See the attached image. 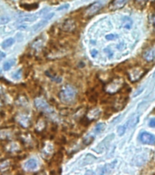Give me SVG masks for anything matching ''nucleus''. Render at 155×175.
Segmentation results:
<instances>
[{
    "label": "nucleus",
    "mask_w": 155,
    "mask_h": 175,
    "mask_svg": "<svg viewBox=\"0 0 155 175\" xmlns=\"http://www.w3.org/2000/svg\"><path fill=\"white\" fill-rule=\"evenodd\" d=\"M76 89L70 84H67L65 86L63 87V89L59 93V98L62 101L63 103H72L73 101H74L75 97H76Z\"/></svg>",
    "instance_id": "nucleus-1"
},
{
    "label": "nucleus",
    "mask_w": 155,
    "mask_h": 175,
    "mask_svg": "<svg viewBox=\"0 0 155 175\" xmlns=\"http://www.w3.org/2000/svg\"><path fill=\"white\" fill-rule=\"evenodd\" d=\"M124 85V82L122 79L120 78H116L113 80L112 82H110L106 86H105V91L108 93H115L118 91H120V89L122 88V86Z\"/></svg>",
    "instance_id": "nucleus-2"
},
{
    "label": "nucleus",
    "mask_w": 155,
    "mask_h": 175,
    "mask_svg": "<svg viewBox=\"0 0 155 175\" xmlns=\"http://www.w3.org/2000/svg\"><path fill=\"white\" fill-rule=\"evenodd\" d=\"M144 74V70L142 67L139 66H135L132 67L129 71H128V77L132 82H137L139 81L143 75Z\"/></svg>",
    "instance_id": "nucleus-3"
},
{
    "label": "nucleus",
    "mask_w": 155,
    "mask_h": 175,
    "mask_svg": "<svg viewBox=\"0 0 155 175\" xmlns=\"http://www.w3.org/2000/svg\"><path fill=\"white\" fill-rule=\"evenodd\" d=\"M35 107L38 110H40V111L44 112V113H50L53 112L51 106L48 104V103L46 102L45 99H44L42 97H38V98H36L35 100Z\"/></svg>",
    "instance_id": "nucleus-4"
},
{
    "label": "nucleus",
    "mask_w": 155,
    "mask_h": 175,
    "mask_svg": "<svg viewBox=\"0 0 155 175\" xmlns=\"http://www.w3.org/2000/svg\"><path fill=\"white\" fill-rule=\"evenodd\" d=\"M140 141L144 144H149L153 145L155 144V136L153 134L147 133V132H143L140 134Z\"/></svg>",
    "instance_id": "nucleus-5"
},
{
    "label": "nucleus",
    "mask_w": 155,
    "mask_h": 175,
    "mask_svg": "<svg viewBox=\"0 0 155 175\" xmlns=\"http://www.w3.org/2000/svg\"><path fill=\"white\" fill-rule=\"evenodd\" d=\"M101 8H102V4H101V2H95V3L92 4V5L86 9V11H85V15H86L87 17H92L93 15H95Z\"/></svg>",
    "instance_id": "nucleus-6"
},
{
    "label": "nucleus",
    "mask_w": 155,
    "mask_h": 175,
    "mask_svg": "<svg viewBox=\"0 0 155 175\" xmlns=\"http://www.w3.org/2000/svg\"><path fill=\"white\" fill-rule=\"evenodd\" d=\"M76 26H75V22L73 19H67L65 20L62 25V29L63 31L71 33V32L74 31Z\"/></svg>",
    "instance_id": "nucleus-7"
},
{
    "label": "nucleus",
    "mask_w": 155,
    "mask_h": 175,
    "mask_svg": "<svg viewBox=\"0 0 155 175\" xmlns=\"http://www.w3.org/2000/svg\"><path fill=\"white\" fill-rule=\"evenodd\" d=\"M143 59L147 62H152L155 59V46L147 49L143 53Z\"/></svg>",
    "instance_id": "nucleus-8"
},
{
    "label": "nucleus",
    "mask_w": 155,
    "mask_h": 175,
    "mask_svg": "<svg viewBox=\"0 0 155 175\" xmlns=\"http://www.w3.org/2000/svg\"><path fill=\"white\" fill-rule=\"evenodd\" d=\"M112 137H113V135H110V136H108V137H106L104 140H103V142H101L100 144L96 147V148H94L93 150L94 151H96L98 154H102L103 151L105 150V148H106V146L107 145H103V144H108L110 143V141L112 140Z\"/></svg>",
    "instance_id": "nucleus-9"
},
{
    "label": "nucleus",
    "mask_w": 155,
    "mask_h": 175,
    "mask_svg": "<svg viewBox=\"0 0 155 175\" xmlns=\"http://www.w3.org/2000/svg\"><path fill=\"white\" fill-rule=\"evenodd\" d=\"M24 168L26 171H35L37 168V162L35 159H29L24 163Z\"/></svg>",
    "instance_id": "nucleus-10"
},
{
    "label": "nucleus",
    "mask_w": 155,
    "mask_h": 175,
    "mask_svg": "<svg viewBox=\"0 0 155 175\" xmlns=\"http://www.w3.org/2000/svg\"><path fill=\"white\" fill-rule=\"evenodd\" d=\"M128 0H114L113 3L111 4V8L116 10V9H120L123 8L124 6L127 4Z\"/></svg>",
    "instance_id": "nucleus-11"
},
{
    "label": "nucleus",
    "mask_w": 155,
    "mask_h": 175,
    "mask_svg": "<svg viewBox=\"0 0 155 175\" xmlns=\"http://www.w3.org/2000/svg\"><path fill=\"white\" fill-rule=\"evenodd\" d=\"M17 122L19 123L20 125L24 127H27L29 125V118L27 115L22 114L20 116H17Z\"/></svg>",
    "instance_id": "nucleus-12"
},
{
    "label": "nucleus",
    "mask_w": 155,
    "mask_h": 175,
    "mask_svg": "<svg viewBox=\"0 0 155 175\" xmlns=\"http://www.w3.org/2000/svg\"><path fill=\"white\" fill-rule=\"evenodd\" d=\"M37 19V16L36 15H26L23 16L19 18V22L20 23H27V22H33V21Z\"/></svg>",
    "instance_id": "nucleus-13"
},
{
    "label": "nucleus",
    "mask_w": 155,
    "mask_h": 175,
    "mask_svg": "<svg viewBox=\"0 0 155 175\" xmlns=\"http://www.w3.org/2000/svg\"><path fill=\"white\" fill-rule=\"evenodd\" d=\"M100 113H101L100 109H98V108H94V109L91 110V111L88 113V114H87V118L90 119V120H94V119H96V118L99 117Z\"/></svg>",
    "instance_id": "nucleus-14"
},
{
    "label": "nucleus",
    "mask_w": 155,
    "mask_h": 175,
    "mask_svg": "<svg viewBox=\"0 0 155 175\" xmlns=\"http://www.w3.org/2000/svg\"><path fill=\"white\" fill-rule=\"evenodd\" d=\"M15 64H16V59H9V60H7V62L4 63V64H3V69H4L5 71H8V70H10L11 68H12Z\"/></svg>",
    "instance_id": "nucleus-15"
},
{
    "label": "nucleus",
    "mask_w": 155,
    "mask_h": 175,
    "mask_svg": "<svg viewBox=\"0 0 155 175\" xmlns=\"http://www.w3.org/2000/svg\"><path fill=\"white\" fill-rule=\"evenodd\" d=\"M11 163L9 160H5L3 162H0V172L4 173L6 171H7L10 167Z\"/></svg>",
    "instance_id": "nucleus-16"
},
{
    "label": "nucleus",
    "mask_w": 155,
    "mask_h": 175,
    "mask_svg": "<svg viewBox=\"0 0 155 175\" xmlns=\"http://www.w3.org/2000/svg\"><path fill=\"white\" fill-rule=\"evenodd\" d=\"M48 21L49 20H47V19H45V18H44L43 20L39 21L37 24H35V25L32 27L33 30H34V31H37V30H39L40 28H42L43 26H45L48 23Z\"/></svg>",
    "instance_id": "nucleus-17"
},
{
    "label": "nucleus",
    "mask_w": 155,
    "mask_h": 175,
    "mask_svg": "<svg viewBox=\"0 0 155 175\" xmlns=\"http://www.w3.org/2000/svg\"><path fill=\"white\" fill-rule=\"evenodd\" d=\"M138 120H139V117L138 116H136V117H134V118H132V119H130L129 121H128V123H126L125 124V126H126V129H130V128H133V127H134L136 124L138 123Z\"/></svg>",
    "instance_id": "nucleus-18"
},
{
    "label": "nucleus",
    "mask_w": 155,
    "mask_h": 175,
    "mask_svg": "<svg viewBox=\"0 0 155 175\" xmlns=\"http://www.w3.org/2000/svg\"><path fill=\"white\" fill-rule=\"evenodd\" d=\"M14 44H15V39L10 37V38L6 39L5 41L2 43V47H3V48H8V47L12 46Z\"/></svg>",
    "instance_id": "nucleus-19"
},
{
    "label": "nucleus",
    "mask_w": 155,
    "mask_h": 175,
    "mask_svg": "<svg viewBox=\"0 0 155 175\" xmlns=\"http://www.w3.org/2000/svg\"><path fill=\"white\" fill-rule=\"evenodd\" d=\"M123 26H124V27L125 29H131V27H132V26H133V21L131 18H129V17H125L123 21Z\"/></svg>",
    "instance_id": "nucleus-20"
},
{
    "label": "nucleus",
    "mask_w": 155,
    "mask_h": 175,
    "mask_svg": "<svg viewBox=\"0 0 155 175\" xmlns=\"http://www.w3.org/2000/svg\"><path fill=\"white\" fill-rule=\"evenodd\" d=\"M9 138H11L10 131H7V130L0 131V139L6 140V139H9Z\"/></svg>",
    "instance_id": "nucleus-21"
},
{
    "label": "nucleus",
    "mask_w": 155,
    "mask_h": 175,
    "mask_svg": "<svg viewBox=\"0 0 155 175\" xmlns=\"http://www.w3.org/2000/svg\"><path fill=\"white\" fill-rule=\"evenodd\" d=\"M104 128H105V124H103V123L97 124L95 125V127H94V132H95L96 134H100V133L103 132Z\"/></svg>",
    "instance_id": "nucleus-22"
},
{
    "label": "nucleus",
    "mask_w": 155,
    "mask_h": 175,
    "mask_svg": "<svg viewBox=\"0 0 155 175\" xmlns=\"http://www.w3.org/2000/svg\"><path fill=\"white\" fill-rule=\"evenodd\" d=\"M93 140H94V137H93V135H88L85 138H83V144H85V145H89V144L93 143Z\"/></svg>",
    "instance_id": "nucleus-23"
},
{
    "label": "nucleus",
    "mask_w": 155,
    "mask_h": 175,
    "mask_svg": "<svg viewBox=\"0 0 155 175\" xmlns=\"http://www.w3.org/2000/svg\"><path fill=\"white\" fill-rule=\"evenodd\" d=\"M126 131H127V129H126V126H125V125H120V126L117 128V134H119L120 136L124 135Z\"/></svg>",
    "instance_id": "nucleus-24"
},
{
    "label": "nucleus",
    "mask_w": 155,
    "mask_h": 175,
    "mask_svg": "<svg viewBox=\"0 0 155 175\" xmlns=\"http://www.w3.org/2000/svg\"><path fill=\"white\" fill-rule=\"evenodd\" d=\"M10 21V17L7 16H1L0 17V26L1 25H6Z\"/></svg>",
    "instance_id": "nucleus-25"
},
{
    "label": "nucleus",
    "mask_w": 155,
    "mask_h": 175,
    "mask_svg": "<svg viewBox=\"0 0 155 175\" xmlns=\"http://www.w3.org/2000/svg\"><path fill=\"white\" fill-rule=\"evenodd\" d=\"M105 38L107 40H116V39H118V35H116V34H110V35H107L105 36Z\"/></svg>",
    "instance_id": "nucleus-26"
},
{
    "label": "nucleus",
    "mask_w": 155,
    "mask_h": 175,
    "mask_svg": "<svg viewBox=\"0 0 155 175\" xmlns=\"http://www.w3.org/2000/svg\"><path fill=\"white\" fill-rule=\"evenodd\" d=\"M21 76H22V70H21V69H18L16 72L12 75V77H13L14 79H16V80H17V79H20Z\"/></svg>",
    "instance_id": "nucleus-27"
},
{
    "label": "nucleus",
    "mask_w": 155,
    "mask_h": 175,
    "mask_svg": "<svg viewBox=\"0 0 155 175\" xmlns=\"http://www.w3.org/2000/svg\"><path fill=\"white\" fill-rule=\"evenodd\" d=\"M69 7H70L69 4H63L62 6H60L59 7H57V11H62V10H64V9H68Z\"/></svg>",
    "instance_id": "nucleus-28"
},
{
    "label": "nucleus",
    "mask_w": 155,
    "mask_h": 175,
    "mask_svg": "<svg viewBox=\"0 0 155 175\" xmlns=\"http://www.w3.org/2000/svg\"><path fill=\"white\" fill-rule=\"evenodd\" d=\"M32 46H33V47H35V48L40 47V46H42V41L41 40H36V41L33 43Z\"/></svg>",
    "instance_id": "nucleus-29"
},
{
    "label": "nucleus",
    "mask_w": 155,
    "mask_h": 175,
    "mask_svg": "<svg viewBox=\"0 0 155 175\" xmlns=\"http://www.w3.org/2000/svg\"><path fill=\"white\" fill-rule=\"evenodd\" d=\"M117 49H119V50H124V49H125L126 48V44L125 43H120L119 45H117Z\"/></svg>",
    "instance_id": "nucleus-30"
},
{
    "label": "nucleus",
    "mask_w": 155,
    "mask_h": 175,
    "mask_svg": "<svg viewBox=\"0 0 155 175\" xmlns=\"http://www.w3.org/2000/svg\"><path fill=\"white\" fill-rule=\"evenodd\" d=\"M104 53H106V54H108V57H112V56L114 55L113 51H111L109 48H105V49H104Z\"/></svg>",
    "instance_id": "nucleus-31"
},
{
    "label": "nucleus",
    "mask_w": 155,
    "mask_h": 175,
    "mask_svg": "<svg viewBox=\"0 0 155 175\" xmlns=\"http://www.w3.org/2000/svg\"><path fill=\"white\" fill-rule=\"evenodd\" d=\"M149 126L152 127V128H154L155 127V117L154 118H152L150 121H149Z\"/></svg>",
    "instance_id": "nucleus-32"
},
{
    "label": "nucleus",
    "mask_w": 155,
    "mask_h": 175,
    "mask_svg": "<svg viewBox=\"0 0 155 175\" xmlns=\"http://www.w3.org/2000/svg\"><path fill=\"white\" fill-rule=\"evenodd\" d=\"M97 54H98V51H97V50L93 49V50L91 51V56H92V57H96Z\"/></svg>",
    "instance_id": "nucleus-33"
},
{
    "label": "nucleus",
    "mask_w": 155,
    "mask_h": 175,
    "mask_svg": "<svg viewBox=\"0 0 155 175\" xmlns=\"http://www.w3.org/2000/svg\"><path fill=\"white\" fill-rule=\"evenodd\" d=\"M143 90H144V88H141V89H140V90H139V91H137V92H136V93H135L134 96H137V95H139V94H140V93H142V92H143Z\"/></svg>",
    "instance_id": "nucleus-34"
},
{
    "label": "nucleus",
    "mask_w": 155,
    "mask_h": 175,
    "mask_svg": "<svg viewBox=\"0 0 155 175\" xmlns=\"http://www.w3.org/2000/svg\"><path fill=\"white\" fill-rule=\"evenodd\" d=\"M5 56H6L5 53H3V52H0V61H2V59H3V58H5Z\"/></svg>",
    "instance_id": "nucleus-35"
},
{
    "label": "nucleus",
    "mask_w": 155,
    "mask_h": 175,
    "mask_svg": "<svg viewBox=\"0 0 155 175\" xmlns=\"http://www.w3.org/2000/svg\"><path fill=\"white\" fill-rule=\"evenodd\" d=\"M152 22H153V27H154L155 30V15H153V16L152 17Z\"/></svg>",
    "instance_id": "nucleus-36"
},
{
    "label": "nucleus",
    "mask_w": 155,
    "mask_h": 175,
    "mask_svg": "<svg viewBox=\"0 0 155 175\" xmlns=\"http://www.w3.org/2000/svg\"><path fill=\"white\" fill-rule=\"evenodd\" d=\"M153 76H155V71H154V73H153Z\"/></svg>",
    "instance_id": "nucleus-37"
},
{
    "label": "nucleus",
    "mask_w": 155,
    "mask_h": 175,
    "mask_svg": "<svg viewBox=\"0 0 155 175\" xmlns=\"http://www.w3.org/2000/svg\"><path fill=\"white\" fill-rule=\"evenodd\" d=\"M142 1H145V0H142Z\"/></svg>",
    "instance_id": "nucleus-38"
}]
</instances>
